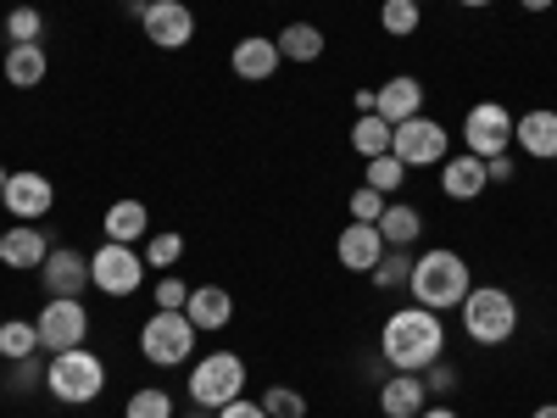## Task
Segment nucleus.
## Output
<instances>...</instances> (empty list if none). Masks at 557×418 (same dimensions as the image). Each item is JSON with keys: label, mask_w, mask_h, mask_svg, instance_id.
<instances>
[{"label": "nucleus", "mask_w": 557, "mask_h": 418, "mask_svg": "<svg viewBox=\"0 0 557 418\" xmlns=\"http://www.w3.org/2000/svg\"><path fill=\"white\" fill-rule=\"evenodd\" d=\"M380 352L396 374H424L430 362L446 357V330H441V312L430 307H401L385 318L380 330Z\"/></svg>", "instance_id": "nucleus-1"}, {"label": "nucleus", "mask_w": 557, "mask_h": 418, "mask_svg": "<svg viewBox=\"0 0 557 418\" xmlns=\"http://www.w3.org/2000/svg\"><path fill=\"white\" fill-rule=\"evenodd\" d=\"M474 291V273L457 251L435 246L424 257H412V302L430 307V312H446V307H462V296Z\"/></svg>", "instance_id": "nucleus-2"}, {"label": "nucleus", "mask_w": 557, "mask_h": 418, "mask_svg": "<svg viewBox=\"0 0 557 418\" xmlns=\"http://www.w3.org/2000/svg\"><path fill=\"white\" fill-rule=\"evenodd\" d=\"M457 312H462V335H469L474 346H507L513 330H519V302L502 285H474Z\"/></svg>", "instance_id": "nucleus-3"}, {"label": "nucleus", "mask_w": 557, "mask_h": 418, "mask_svg": "<svg viewBox=\"0 0 557 418\" xmlns=\"http://www.w3.org/2000/svg\"><path fill=\"white\" fill-rule=\"evenodd\" d=\"M45 391H51L57 402H67V407L96 402L107 391V362L89 346H67V352H57L51 362H45Z\"/></svg>", "instance_id": "nucleus-4"}, {"label": "nucleus", "mask_w": 557, "mask_h": 418, "mask_svg": "<svg viewBox=\"0 0 557 418\" xmlns=\"http://www.w3.org/2000/svg\"><path fill=\"white\" fill-rule=\"evenodd\" d=\"M196 323H190V312H151L146 323H139V352H146V362H157V368H178V362H190V352H196Z\"/></svg>", "instance_id": "nucleus-5"}, {"label": "nucleus", "mask_w": 557, "mask_h": 418, "mask_svg": "<svg viewBox=\"0 0 557 418\" xmlns=\"http://www.w3.org/2000/svg\"><path fill=\"white\" fill-rule=\"evenodd\" d=\"M246 391V362L235 357V352H207V357H196V368H190V402L196 407H207V413H218V407H228Z\"/></svg>", "instance_id": "nucleus-6"}, {"label": "nucleus", "mask_w": 557, "mask_h": 418, "mask_svg": "<svg viewBox=\"0 0 557 418\" xmlns=\"http://www.w3.org/2000/svg\"><path fill=\"white\" fill-rule=\"evenodd\" d=\"M89 285L101 296H134L146 285V257L134 246H117V241H101V251L89 257Z\"/></svg>", "instance_id": "nucleus-7"}, {"label": "nucleus", "mask_w": 557, "mask_h": 418, "mask_svg": "<svg viewBox=\"0 0 557 418\" xmlns=\"http://www.w3.org/2000/svg\"><path fill=\"white\" fill-rule=\"evenodd\" d=\"M391 151H396L407 168H435V162H446V157H451V134H446V123H435V118L418 112V118L396 123Z\"/></svg>", "instance_id": "nucleus-8"}, {"label": "nucleus", "mask_w": 557, "mask_h": 418, "mask_svg": "<svg viewBox=\"0 0 557 418\" xmlns=\"http://www.w3.org/2000/svg\"><path fill=\"white\" fill-rule=\"evenodd\" d=\"M507 146H513V112H507L502 101L469 107V118H462V151L491 162V157H507Z\"/></svg>", "instance_id": "nucleus-9"}, {"label": "nucleus", "mask_w": 557, "mask_h": 418, "mask_svg": "<svg viewBox=\"0 0 557 418\" xmlns=\"http://www.w3.org/2000/svg\"><path fill=\"white\" fill-rule=\"evenodd\" d=\"M34 330H39V352H67V346H84L89 335V312L84 302H45L39 318H34Z\"/></svg>", "instance_id": "nucleus-10"}, {"label": "nucleus", "mask_w": 557, "mask_h": 418, "mask_svg": "<svg viewBox=\"0 0 557 418\" xmlns=\"http://www.w3.org/2000/svg\"><path fill=\"white\" fill-rule=\"evenodd\" d=\"M139 28H146V39L157 45V51H184V45L196 39V12L184 7V0H151Z\"/></svg>", "instance_id": "nucleus-11"}, {"label": "nucleus", "mask_w": 557, "mask_h": 418, "mask_svg": "<svg viewBox=\"0 0 557 418\" xmlns=\"http://www.w3.org/2000/svg\"><path fill=\"white\" fill-rule=\"evenodd\" d=\"M0 201H7V212H12L17 223H39L45 212L57 207V184L45 179V173H34V168H17V173L7 179V190H0Z\"/></svg>", "instance_id": "nucleus-12"}, {"label": "nucleus", "mask_w": 557, "mask_h": 418, "mask_svg": "<svg viewBox=\"0 0 557 418\" xmlns=\"http://www.w3.org/2000/svg\"><path fill=\"white\" fill-rule=\"evenodd\" d=\"M39 279H45V296L51 302H78L89 291V257L73 246H51V257L39 262Z\"/></svg>", "instance_id": "nucleus-13"}, {"label": "nucleus", "mask_w": 557, "mask_h": 418, "mask_svg": "<svg viewBox=\"0 0 557 418\" xmlns=\"http://www.w3.org/2000/svg\"><path fill=\"white\" fill-rule=\"evenodd\" d=\"M385 251H391V246H385V235H380V223H346L341 241H335V257H341V268H351V273H374Z\"/></svg>", "instance_id": "nucleus-14"}, {"label": "nucleus", "mask_w": 557, "mask_h": 418, "mask_svg": "<svg viewBox=\"0 0 557 418\" xmlns=\"http://www.w3.org/2000/svg\"><path fill=\"white\" fill-rule=\"evenodd\" d=\"M374 112L396 128V123H407V118H418L424 112V84H418L412 73H396V78H385L380 89H374Z\"/></svg>", "instance_id": "nucleus-15"}, {"label": "nucleus", "mask_w": 557, "mask_h": 418, "mask_svg": "<svg viewBox=\"0 0 557 418\" xmlns=\"http://www.w3.org/2000/svg\"><path fill=\"white\" fill-rule=\"evenodd\" d=\"M441 190H446L451 201H474V196H485V190H491L485 157H474V151L446 157V162H441Z\"/></svg>", "instance_id": "nucleus-16"}, {"label": "nucleus", "mask_w": 557, "mask_h": 418, "mask_svg": "<svg viewBox=\"0 0 557 418\" xmlns=\"http://www.w3.org/2000/svg\"><path fill=\"white\" fill-rule=\"evenodd\" d=\"M278 39H268V34H246L235 51H228V67H235V78H246V84H262V78H273L278 73Z\"/></svg>", "instance_id": "nucleus-17"}, {"label": "nucleus", "mask_w": 557, "mask_h": 418, "mask_svg": "<svg viewBox=\"0 0 557 418\" xmlns=\"http://www.w3.org/2000/svg\"><path fill=\"white\" fill-rule=\"evenodd\" d=\"M513 139L519 151L535 157V162H557V112L552 107H535L524 118H513Z\"/></svg>", "instance_id": "nucleus-18"}, {"label": "nucleus", "mask_w": 557, "mask_h": 418, "mask_svg": "<svg viewBox=\"0 0 557 418\" xmlns=\"http://www.w3.org/2000/svg\"><path fill=\"white\" fill-rule=\"evenodd\" d=\"M45 257H51V241L39 235V223H12L7 235H0V262H7L12 273H28Z\"/></svg>", "instance_id": "nucleus-19"}, {"label": "nucleus", "mask_w": 557, "mask_h": 418, "mask_svg": "<svg viewBox=\"0 0 557 418\" xmlns=\"http://www.w3.org/2000/svg\"><path fill=\"white\" fill-rule=\"evenodd\" d=\"M184 312H190V323L201 335H212V330H228V318H235V296H228L223 285H196L190 302H184Z\"/></svg>", "instance_id": "nucleus-20"}, {"label": "nucleus", "mask_w": 557, "mask_h": 418, "mask_svg": "<svg viewBox=\"0 0 557 418\" xmlns=\"http://www.w3.org/2000/svg\"><path fill=\"white\" fill-rule=\"evenodd\" d=\"M424 407H430V391H424V380H418V374H391L380 385V413L385 418H418Z\"/></svg>", "instance_id": "nucleus-21"}, {"label": "nucleus", "mask_w": 557, "mask_h": 418, "mask_svg": "<svg viewBox=\"0 0 557 418\" xmlns=\"http://www.w3.org/2000/svg\"><path fill=\"white\" fill-rule=\"evenodd\" d=\"M146 223H151V212H146V201H134V196L112 201V207H107V218H101L107 241H117V246H134V241H146Z\"/></svg>", "instance_id": "nucleus-22"}, {"label": "nucleus", "mask_w": 557, "mask_h": 418, "mask_svg": "<svg viewBox=\"0 0 557 418\" xmlns=\"http://www.w3.org/2000/svg\"><path fill=\"white\" fill-rule=\"evenodd\" d=\"M45 67H51L45 45H7V62H0V73H7L12 89H34L45 78Z\"/></svg>", "instance_id": "nucleus-23"}, {"label": "nucleus", "mask_w": 557, "mask_h": 418, "mask_svg": "<svg viewBox=\"0 0 557 418\" xmlns=\"http://www.w3.org/2000/svg\"><path fill=\"white\" fill-rule=\"evenodd\" d=\"M278 57L285 62H318L323 57V28L318 23H285L278 28Z\"/></svg>", "instance_id": "nucleus-24"}, {"label": "nucleus", "mask_w": 557, "mask_h": 418, "mask_svg": "<svg viewBox=\"0 0 557 418\" xmlns=\"http://www.w3.org/2000/svg\"><path fill=\"white\" fill-rule=\"evenodd\" d=\"M391 134H396V128H391L380 112H362V118L351 123V151H357V157H385V151H391Z\"/></svg>", "instance_id": "nucleus-25"}, {"label": "nucleus", "mask_w": 557, "mask_h": 418, "mask_svg": "<svg viewBox=\"0 0 557 418\" xmlns=\"http://www.w3.org/2000/svg\"><path fill=\"white\" fill-rule=\"evenodd\" d=\"M380 235H385V246H412L418 235H424V218H418V207H385Z\"/></svg>", "instance_id": "nucleus-26"}, {"label": "nucleus", "mask_w": 557, "mask_h": 418, "mask_svg": "<svg viewBox=\"0 0 557 418\" xmlns=\"http://www.w3.org/2000/svg\"><path fill=\"white\" fill-rule=\"evenodd\" d=\"M39 352V330L28 318H7L0 323V357L7 362H23V357H34Z\"/></svg>", "instance_id": "nucleus-27"}, {"label": "nucleus", "mask_w": 557, "mask_h": 418, "mask_svg": "<svg viewBox=\"0 0 557 418\" xmlns=\"http://www.w3.org/2000/svg\"><path fill=\"white\" fill-rule=\"evenodd\" d=\"M418 23H424V7H418V0H385V7H380V28L391 39H412Z\"/></svg>", "instance_id": "nucleus-28"}, {"label": "nucleus", "mask_w": 557, "mask_h": 418, "mask_svg": "<svg viewBox=\"0 0 557 418\" xmlns=\"http://www.w3.org/2000/svg\"><path fill=\"white\" fill-rule=\"evenodd\" d=\"M380 291H396V285H412V246H391L385 257H380V268L368 273Z\"/></svg>", "instance_id": "nucleus-29"}, {"label": "nucleus", "mask_w": 557, "mask_h": 418, "mask_svg": "<svg viewBox=\"0 0 557 418\" xmlns=\"http://www.w3.org/2000/svg\"><path fill=\"white\" fill-rule=\"evenodd\" d=\"M401 179H407V162H401L396 151H385V157H368V190L391 196V190H401Z\"/></svg>", "instance_id": "nucleus-30"}, {"label": "nucleus", "mask_w": 557, "mask_h": 418, "mask_svg": "<svg viewBox=\"0 0 557 418\" xmlns=\"http://www.w3.org/2000/svg\"><path fill=\"white\" fill-rule=\"evenodd\" d=\"M262 413L268 418H307V396L296 385H268L262 391Z\"/></svg>", "instance_id": "nucleus-31"}, {"label": "nucleus", "mask_w": 557, "mask_h": 418, "mask_svg": "<svg viewBox=\"0 0 557 418\" xmlns=\"http://www.w3.org/2000/svg\"><path fill=\"white\" fill-rule=\"evenodd\" d=\"M123 418H173V396H168L162 385H146V391H134V396H128Z\"/></svg>", "instance_id": "nucleus-32"}, {"label": "nucleus", "mask_w": 557, "mask_h": 418, "mask_svg": "<svg viewBox=\"0 0 557 418\" xmlns=\"http://www.w3.org/2000/svg\"><path fill=\"white\" fill-rule=\"evenodd\" d=\"M39 34H45L39 7H12V12H7V39H12V45H39Z\"/></svg>", "instance_id": "nucleus-33"}, {"label": "nucleus", "mask_w": 557, "mask_h": 418, "mask_svg": "<svg viewBox=\"0 0 557 418\" xmlns=\"http://www.w3.org/2000/svg\"><path fill=\"white\" fill-rule=\"evenodd\" d=\"M178 257H184V235H173V229H162V235L146 241V268H162L168 273Z\"/></svg>", "instance_id": "nucleus-34"}, {"label": "nucleus", "mask_w": 557, "mask_h": 418, "mask_svg": "<svg viewBox=\"0 0 557 418\" xmlns=\"http://www.w3.org/2000/svg\"><path fill=\"white\" fill-rule=\"evenodd\" d=\"M385 207H391V201H385L380 190H368V184H362V190H351V223H380Z\"/></svg>", "instance_id": "nucleus-35"}, {"label": "nucleus", "mask_w": 557, "mask_h": 418, "mask_svg": "<svg viewBox=\"0 0 557 418\" xmlns=\"http://www.w3.org/2000/svg\"><path fill=\"white\" fill-rule=\"evenodd\" d=\"M418 380H424V391H430V396H451V391H457V368L441 357V362H430Z\"/></svg>", "instance_id": "nucleus-36"}, {"label": "nucleus", "mask_w": 557, "mask_h": 418, "mask_svg": "<svg viewBox=\"0 0 557 418\" xmlns=\"http://www.w3.org/2000/svg\"><path fill=\"white\" fill-rule=\"evenodd\" d=\"M184 302H190V285H184V279H162V285H157V307L162 312H184Z\"/></svg>", "instance_id": "nucleus-37"}, {"label": "nucleus", "mask_w": 557, "mask_h": 418, "mask_svg": "<svg viewBox=\"0 0 557 418\" xmlns=\"http://www.w3.org/2000/svg\"><path fill=\"white\" fill-rule=\"evenodd\" d=\"M34 385H45V362H39V352L23 357V362H12V391H34Z\"/></svg>", "instance_id": "nucleus-38"}, {"label": "nucleus", "mask_w": 557, "mask_h": 418, "mask_svg": "<svg viewBox=\"0 0 557 418\" xmlns=\"http://www.w3.org/2000/svg\"><path fill=\"white\" fill-rule=\"evenodd\" d=\"M218 418H268V413H262V402H246V396H235L228 407H218Z\"/></svg>", "instance_id": "nucleus-39"}, {"label": "nucleus", "mask_w": 557, "mask_h": 418, "mask_svg": "<svg viewBox=\"0 0 557 418\" xmlns=\"http://www.w3.org/2000/svg\"><path fill=\"white\" fill-rule=\"evenodd\" d=\"M485 173H491V184H507V179H513V157H491Z\"/></svg>", "instance_id": "nucleus-40"}, {"label": "nucleus", "mask_w": 557, "mask_h": 418, "mask_svg": "<svg viewBox=\"0 0 557 418\" xmlns=\"http://www.w3.org/2000/svg\"><path fill=\"white\" fill-rule=\"evenodd\" d=\"M418 418H457V407H424Z\"/></svg>", "instance_id": "nucleus-41"}, {"label": "nucleus", "mask_w": 557, "mask_h": 418, "mask_svg": "<svg viewBox=\"0 0 557 418\" xmlns=\"http://www.w3.org/2000/svg\"><path fill=\"white\" fill-rule=\"evenodd\" d=\"M519 7H524V12H546V7H552V0H519Z\"/></svg>", "instance_id": "nucleus-42"}, {"label": "nucleus", "mask_w": 557, "mask_h": 418, "mask_svg": "<svg viewBox=\"0 0 557 418\" xmlns=\"http://www.w3.org/2000/svg\"><path fill=\"white\" fill-rule=\"evenodd\" d=\"M530 418H557V402H546V407H535Z\"/></svg>", "instance_id": "nucleus-43"}, {"label": "nucleus", "mask_w": 557, "mask_h": 418, "mask_svg": "<svg viewBox=\"0 0 557 418\" xmlns=\"http://www.w3.org/2000/svg\"><path fill=\"white\" fill-rule=\"evenodd\" d=\"M457 7H474L480 12V7H491V0H457Z\"/></svg>", "instance_id": "nucleus-44"}, {"label": "nucleus", "mask_w": 557, "mask_h": 418, "mask_svg": "<svg viewBox=\"0 0 557 418\" xmlns=\"http://www.w3.org/2000/svg\"><path fill=\"white\" fill-rule=\"evenodd\" d=\"M7 179H12V173H7V168H0V190H7Z\"/></svg>", "instance_id": "nucleus-45"}, {"label": "nucleus", "mask_w": 557, "mask_h": 418, "mask_svg": "<svg viewBox=\"0 0 557 418\" xmlns=\"http://www.w3.org/2000/svg\"><path fill=\"white\" fill-rule=\"evenodd\" d=\"M184 418H207V413H184Z\"/></svg>", "instance_id": "nucleus-46"}, {"label": "nucleus", "mask_w": 557, "mask_h": 418, "mask_svg": "<svg viewBox=\"0 0 557 418\" xmlns=\"http://www.w3.org/2000/svg\"><path fill=\"white\" fill-rule=\"evenodd\" d=\"M418 7H424V0H418Z\"/></svg>", "instance_id": "nucleus-47"}]
</instances>
